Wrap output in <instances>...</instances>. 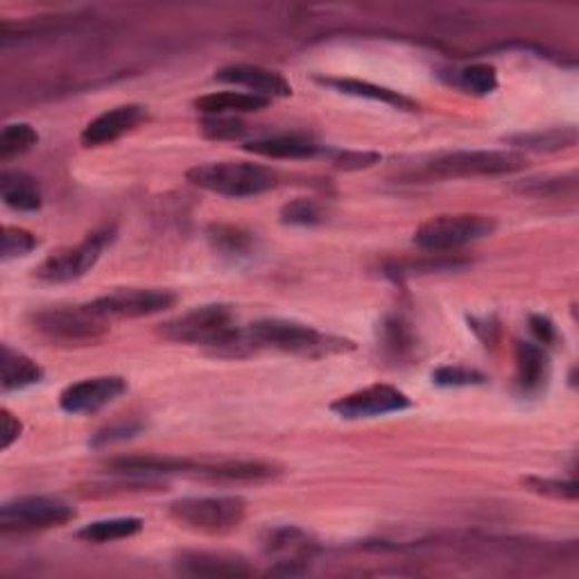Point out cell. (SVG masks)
Instances as JSON below:
<instances>
[{"label":"cell","mask_w":579,"mask_h":579,"mask_svg":"<svg viewBox=\"0 0 579 579\" xmlns=\"http://www.w3.org/2000/svg\"><path fill=\"white\" fill-rule=\"evenodd\" d=\"M353 349V342L324 335L317 328L295 320H258L238 331L229 357H243L256 351H281L304 357H322Z\"/></svg>","instance_id":"cell-1"},{"label":"cell","mask_w":579,"mask_h":579,"mask_svg":"<svg viewBox=\"0 0 579 579\" xmlns=\"http://www.w3.org/2000/svg\"><path fill=\"white\" fill-rule=\"evenodd\" d=\"M238 320L232 306L227 304H208L197 306L188 313H181L168 322H164L157 333L177 344L206 346L215 355L229 357L232 346L238 337Z\"/></svg>","instance_id":"cell-2"},{"label":"cell","mask_w":579,"mask_h":579,"mask_svg":"<svg viewBox=\"0 0 579 579\" xmlns=\"http://www.w3.org/2000/svg\"><path fill=\"white\" fill-rule=\"evenodd\" d=\"M186 179L208 193L223 197H256L278 184L276 170L254 161H210L186 173Z\"/></svg>","instance_id":"cell-3"},{"label":"cell","mask_w":579,"mask_h":579,"mask_svg":"<svg viewBox=\"0 0 579 579\" xmlns=\"http://www.w3.org/2000/svg\"><path fill=\"white\" fill-rule=\"evenodd\" d=\"M32 331L57 346H94L102 342L111 326L109 320L87 306H55L30 315Z\"/></svg>","instance_id":"cell-4"},{"label":"cell","mask_w":579,"mask_h":579,"mask_svg":"<svg viewBox=\"0 0 579 579\" xmlns=\"http://www.w3.org/2000/svg\"><path fill=\"white\" fill-rule=\"evenodd\" d=\"M498 229L495 217L478 213H455L430 217L416 232L412 243L425 254H455L458 249L489 238Z\"/></svg>","instance_id":"cell-5"},{"label":"cell","mask_w":579,"mask_h":579,"mask_svg":"<svg viewBox=\"0 0 579 579\" xmlns=\"http://www.w3.org/2000/svg\"><path fill=\"white\" fill-rule=\"evenodd\" d=\"M170 517L202 534H229L247 517V500L241 495H193L170 504Z\"/></svg>","instance_id":"cell-6"},{"label":"cell","mask_w":579,"mask_h":579,"mask_svg":"<svg viewBox=\"0 0 579 579\" xmlns=\"http://www.w3.org/2000/svg\"><path fill=\"white\" fill-rule=\"evenodd\" d=\"M526 168V159L512 150H458L432 157L423 164L419 177L425 179H467L500 177Z\"/></svg>","instance_id":"cell-7"},{"label":"cell","mask_w":579,"mask_h":579,"mask_svg":"<svg viewBox=\"0 0 579 579\" xmlns=\"http://www.w3.org/2000/svg\"><path fill=\"white\" fill-rule=\"evenodd\" d=\"M78 517L76 507L55 495H19L0 507L3 534H26L61 528Z\"/></svg>","instance_id":"cell-8"},{"label":"cell","mask_w":579,"mask_h":579,"mask_svg":"<svg viewBox=\"0 0 579 579\" xmlns=\"http://www.w3.org/2000/svg\"><path fill=\"white\" fill-rule=\"evenodd\" d=\"M116 238V229L114 227H102L96 229L91 234H87L78 245L70 247H61L57 252H52L37 269L35 276L43 283H70L78 281L85 274H89L96 263L100 261L102 252L111 245V241Z\"/></svg>","instance_id":"cell-9"},{"label":"cell","mask_w":579,"mask_h":579,"mask_svg":"<svg viewBox=\"0 0 579 579\" xmlns=\"http://www.w3.org/2000/svg\"><path fill=\"white\" fill-rule=\"evenodd\" d=\"M261 550L269 559L267 575H304L320 552V541L300 526H276L261 534Z\"/></svg>","instance_id":"cell-10"},{"label":"cell","mask_w":579,"mask_h":579,"mask_svg":"<svg viewBox=\"0 0 579 579\" xmlns=\"http://www.w3.org/2000/svg\"><path fill=\"white\" fill-rule=\"evenodd\" d=\"M177 304L173 290L164 287H120L94 300L89 306L105 320H140L170 311Z\"/></svg>","instance_id":"cell-11"},{"label":"cell","mask_w":579,"mask_h":579,"mask_svg":"<svg viewBox=\"0 0 579 579\" xmlns=\"http://www.w3.org/2000/svg\"><path fill=\"white\" fill-rule=\"evenodd\" d=\"M408 408H412L410 396L392 385H370L331 403V412L344 421L379 419L385 414L403 412Z\"/></svg>","instance_id":"cell-12"},{"label":"cell","mask_w":579,"mask_h":579,"mask_svg":"<svg viewBox=\"0 0 579 579\" xmlns=\"http://www.w3.org/2000/svg\"><path fill=\"white\" fill-rule=\"evenodd\" d=\"M127 392L122 376H94L68 385L59 394V408L68 414H94L118 401Z\"/></svg>","instance_id":"cell-13"},{"label":"cell","mask_w":579,"mask_h":579,"mask_svg":"<svg viewBox=\"0 0 579 579\" xmlns=\"http://www.w3.org/2000/svg\"><path fill=\"white\" fill-rule=\"evenodd\" d=\"M148 118H150L148 107L120 105V107H114V109L100 114L98 118H94L85 127L80 140H82L85 148H102V145L116 143L118 138L134 131L143 122H148Z\"/></svg>","instance_id":"cell-14"},{"label":"cell","mask_w":579,"mask_h":579,"mask_svg":"<svg viewBox=\"0 0 579 579\" xmlns=\"http://www.w3.org/2000/svg\"><path fill=\"white\" fill-rule=\"evenodd\" d=\"M175 568L188 577H252L256 572L245 557L213 550H181Z\"/></svg>","instance_id":"cell-15"},{"label":"cell","mask_w":579,"mask_h":579,"mask_svg":"<svg viewBox=\"0 0 579 579\" xmlns=\"http://www.w3.org/2000/svg\"><path fill=\"white\" fill-rule=\"evenodd\" d=\"M217 82H225L232 87L247 89L254 96L274 100V98H287L293 96V87L281 76V72L254 63H234L227 68H220L215 72Z\"/></svg>","instance_id":"cell-16"},{"label":"cell","mask_w":579,"mask_h":579,"mask_svg":"<svg viewBox=\"0 0 579 579\" xmlns=\"http://www.w3.org/2000/svg\"><path fill=\"white\" fill-rule=\"evenodd\" d=\"M199 462L188 458H173V455H127L116 458L107 464L111 473L134 478L138 482L143 480H157L161 475H177V473H193L197 471Z\"/></svg>","instance_id":"cell-17"},{"label":"cell","mask_w":579,"mask_h":579,"mask_svg":"<svg viewBox=\"0 0 579 579\" xmlns=\"http://www.w3.org/2000/svg\"><path fill=\"white\" fill-rule=\"evenodd\" d=\"M245 153L265 159H315L324 155V145L306 134H267L243 145Z\"/></svg>","instance_id":"cell-18"},{"label":"cell","mask_w":579,"mask_h":579,"mask_svg":"<svg viewBox=\"0 0 579 579\" xmlns=\"http://www.w3.org/2000/svg\"><path fill=\"white\" fill-rule=\"evenodd\" d=\"M517 387L523 396H537L543 392L550 379V360L541 344L517 342Z\"/></svg>","instance_id":"cell-19"},{"label":"cell","mask_w":579,"mask_h":579,"mask_svg":"<svg viewBox=\"0 0 579 579\" xmlns=\"http://www.w3.org/2000/svg\"><path fill=\"white\" fill-rule=\"evenodd\" d=\"M195 475L213 482H267L281 475V469L261 460H227L217 464L199 462Z\"/></svg>","instance_id":"cell-20"},{"label":"cell","mask_w":579,"mask_h":579,"mask_svg":"<svg viewBox=\"0 0 579 579\" xmlns=\"http://www.w3.org/2000/svg\"><path fill=\"white\" fill-rule=\"evenodd\" d=\"M41 381L43 370L30 355L12 349L10 344H3V349H0V387H3L6 394L39 385Z\"/></svg>","instance_id":"cell-21"},{"label":"cell","mask_w":579,"mask_h":579,"mask_svg":"<svg viewBox=\"0 0 579 579\" xmlns=\"http://www.w3.org/2000/svg\"><path fill=\"white\" fill-rule=\"evenodd\" d=\"M317 82L322 87H328L337 94H344V96H353V98H365V100H372V102H381V105H387V107H394V109H403V111H414L419 105L410 98H405L403 94L399 91H392L387 87H381V85H372L367 80H353V78H317Z\"/></svg>","instance_id":"cell-22"},{"label":"cell","mask_w":579,"mask_h":579,"mask_svg":"<svg viewBox=\"0 0 579 579\" xmlns=\"http://www.w3.org/2000/svg\"><path fill=\"white\" fill-rule=\"evenodd\" d=\"M272 100L249 91H215L195 100V109L204 116H243L269 107Z\"/></svg>","instance_id":"cell-23"},{"label":"cell","mask_w":579,"mask_h":579,"mask_svg":"<svg viewBox=\"0 0 579 579\" xmlns=\"http://www.w3.org/2000/svg\"><path fill=\"white\" fill-rule=\"evenodd\" d=\"M0 197L21 213H35L43 204V193L39 181L23 170H3L0 175Z\"/></svg>","instance_id":"cell-24"},{"label":"cell","mask_w":579,"mask_h":579,"mask_svg":"<svg viewBox=\"0 0 579 579\" xmlns=\"http://www.w3.org/2000/svg\"><path fill=\"white\" fill-rule=\"evenodd\" d=\"M440 78L451 87L471 94V96H489L498 89V72L489 63H471L462 68L442 70Z\"/></svg>","instance_id":"cell-25"},{"label":"cell","mask_w":579,"mask_h":579,"mask_svg":"<svg viewBox=\"0 0 579 579\" xmlns=\"http://www.w3.org/2000/svg\"><path fill=\"white\" fill-rule=\"evenodd\" d=\"M514 148L530 150V153H561L572 148L577 143V129L575 127H550V129H537L528 134H514L507 138Z\"/></svg>","instance_id":"cell-26"},{"label":"cell","mask_w":579,"mask_h":579,"mask_svg":"<svg viewBox=\"0 0 579 579\" xmlns=\"http://www.w3.org/2000/svg\"><path fill=\"white\" fill-rule=\"evenodd\" d=\"M210 247L227 258H249L256 252V238L252 232L234 225H210L208 232Z\"/></svg>","instance_id":"cell-27"},{"label":"cell","mask_w":579,"mask_h":579,"mask_svg":"<svg viewBox=\"0 0 579 579\" xmlns=\"http://www.w3.org/2000/svg\"><path fill=\"white\" fill-rule=\"evenodd\" d=\"M145 523L136 517H120V519H102L85 526L78 530V539L87 543H114L122 539H131L138 532H143Z\"/></svg>","instance_id":"cell-28"},{"label":"cell","mask_w":579,"mask_h":579,"mask_svg":"<svg viewBox=\"0 0 579 579\" xmlns=\"http://www.w3.org/2000/svg\"><path fill=\"white\" fill-rule=\"evenodd\" d=\"M383 349L392 360H408L414 353V331L401 315H392L383 322Z\"/></svg>","instance_id":"cell-29"},{"label":"cell","mask_w":579,"mask_h":579,"mask_svg":"<svg viewBox=\"0 0 579 579\" xmlns=\"http://www.w3.org/2000/svg\"><path fill=\"white\" fill-rule=\"evenodd\" d=\"M39 143V131L28 122H10L0 131V161L8 164L14 157L30 153Z\"/></svg>","instance_id":"cell-30"},{"label":"cell","mask_w":579,"mask_h":579,"mask_svg":"<svg viewBox=\"0 0 579 579\" xmlns=\"http://www.w3.org/2000/svg\"><path fill=\"white\" fill-rule=\"evenodd\" d=\"M278 217L283 225L290 227H317L326 223V208L317 199L297 197L281 208Z\"/></svg>","instance_id":"cell-31"},{"label":"cell","mask_w":579,"mask_h":579,"mask_svg":"<svg viewBox=\"0 0 579 579\" xmlns=\"http://www.w3.org/2000/svg\"><path fill=\"white\" fill-rule=\"evenodd\" d=\"M39 247V238L23 227H3V238H0V258L14 261L32 254Z\"/></svg>","instance_id":"cell-32"},{"label":"cell","mask_w":579,"mask_h":579,"mask_svg":"<svg viewBox=\"0 0 579 579\" xmlns=\"http://www.w3.org/2000/svg\"><path fill=\"white\" fill-rule=\"evenodd\" d=\"M432 383L440 387H473L484 385L487 376L478 370H469L462 365H444L432 372Z\"/></svg>","instance_id":"cell-33"},{"label":"cell","mask_w":579,"mask_h":579,"mask_svg":"<svg viewBox=\"0 0 579 579\" xmlns=\"http://www.w3.org/2000/svg\"><path fill=\"white\" fill-rule=\"evenodd\" d=\"M517 190L530 197H557L563 193L575 190V177H539V179H523L517 184Z\"/></svg>","instance_id":"cell-34"},{"label":"cell","mask_w":579,"mask_h":579,"mask_svg":"<svg viewBox=\"0 0 579 579\" xmlns=\"http://www.w3.org/2000/svg\"><path fill=\"white\" fill-rule=\"evenodd\" d=\"M202 131L213 140H238L247 134V125L236 116H206L202 120Z\"/></svg>","instance_id":"cell-35"},{"label":"cell","mask_w":579,"mask_h":579,"mask_svg":"<svg viewBox=\"0 0 579 579\" xmlns=\"http://www.w3.org/2000/svg\"><path fill=\"white\" fill-rule=\"evenodd\" d=\"M140 430H143V423L136 421V419H120V421H114V423L105 425L102 430H98V432L94 434L91 446L102 449V446H109V444L127 442V440L136 438V434H138Z\"/></svg>","instance_id":"cell-36"},{"label":"cell","mask_w":579,"mask_h":579,"mask_svg":"<svg viewBox=\"0 0 579 579\" xmlns=\"http://www.w3.org/2000/svg\"><path fill=\"white\" fill-rule=\"evenodd\" d=\"M530 491L555 498V500H577V482L575 480H559V478H526Z\"/></svg>","instance_id":"cell-37"},{"label":"cell","mask_w":579,"mask_h":579,"mask_svg":"<svg viewBox=\"0 0 579 579\" xmlns=\"http://www.w3.org/2000/svg\"><path fill=\"white\" fill-rule=\"evenodd\" d=\"M23 432V423L17 414H12L8 408L0 410V451L12 449L14 442H19Z\"/></svg>","instance_id":"cell-38"},{"label":"cell","mask_w":579,"mask_h":579,"mask_svg":"<svg viewBox=\"0 0 579 579\" xmlns=\"http://www.w3.org/2000/svg\"><path fill=\"white\" fill-rule=\"evenodd\" d=\"M530 331H532L537 344H541L543 349L555 346L559 342V331H557L555 322L546 315H532L530 317Z\"/></svg>","instance_id":"cell-39"},{"label":"cell","mask_w":579,"mask_h":579,"mask_svg":"<svg viewBox=\"0 0 579 579\" xmlns=\"http://www.w3.org/2000/svg\"><path fill=\"white\" fill-rule=\"evenodd\" d=\"M379 161H381V155H376V153H337L335 159H333V164L337 168H344V170L370 168Z\"/></svg>","instance_id":"cell-40"}]
</instances>
